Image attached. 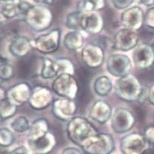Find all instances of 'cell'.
Listing matches in <instances>:
<instances>
[{
	"label": "cell",
	"instance_id": "obj_17",
	"mask_svg": "<svg viewBox=\"0 0 154 154\" xmlns=\"http://www.w3.org/2000/svg\"><path fill=\"white\" fill-rule=\"evenodd\" d=\"M145 16L139 7L129 8L122 15V23L125 28L137 31L144 24Z\"/></svg>",
	"mask_w": 154,
	"mask_h": 154
},
{
	"label": "cell",
	"instance_id": "obj_12",
	"mask_svg": "<svg viewBox=\"0 0 154 154\" xmlns=\"http://www.w3.org/2000/svg\"><path fill=\"white\" fill-rule=\"evenodd\" d=\"M81 57L87 66L95 69L103 64L105 52L100 45L94 43H89L82 48Z\"/></svg>",
	"mask_w": 154,
	"mask_h": 154
},
{
	"label": "cell",
	"instance_id": "obj_26",
	"mask_svg": "<svg viewBox=\"0 0 154 154\" xmlns=\"http://www.w3.org/2000/svg\"><path fill=\"white\" fill-rule=\"evenodd\" d=\"M0 114L2 120L8 119L12 118L15 115L17 112V105H15L12 102L8 99V98H2L1 100V105H0Z\"/></svg>",
	"mask_w": 154,
	"mask_h": 154
},
{
	"label": "cell",
	"instance_id": "obj_23",
	"mask_svg": "<svg viewBox=\"0 0 154 154\" xmlns=\"http://www.w3.org/2000/svg\"><path fill=\"white\" fill-rule=\"evenodd\" d=\"M94 91L99 96H107L112 89V80L106 75L98 76L94 82Z\"/></svg>",
	"mask_w": 154,
	"mask_h": 154
},
{
	"label": "cell",
	"instance_id": "obj_7",
	"mask_svg": "<svg viewBox=\"0 0 154 154\" xmlns=\"http://www.w3.org/2000/svg\"><path fill=\"white\" fill-rule=\"evenodd\" d=\"M120 146L123 154H143L150 145L143 134L132 133L122 138Z\"/></svg>",
	"mask_w": 154,
	"mask_h": 154
},
{
	"label": "cell",
	"instance_id": "obj_36",
	"mask_svg": "<svg viewBox=\"0 0 154 154\" xmlns=\"http://www.w3.org/2000/svg\"><path fill=\"white\" fill-rule=\"evenodd\" d=\"M8 154H31V150L27 149L25 146H21L14 149Z\"/></svg>",
	"mask_w": 154,
	"mask_h": 154
},
{
	"label": "cell",
	"instance_id": "obj_28",
	"mask_svg": "<svg viewBox=\"0 0 154 154\" xmlns=\"http://www.w3.org/2000/svg\"><path fill=\"white\" fill-rule=\"evenodd\" d=\"M82 13L80 12H75L69 14L66 18V25L69 29L72 31H80L81 28V19H82Z\"/></svg>",
	"mask_w": 154,
	"mask_h": 154
},
{
	"label": "cell",
	"instance_id": "obj_19",
	"mask_svg": "<svg viewBox=\"0 0 154 154\" xmlns=\"http://www.w3.org/2000/svg\"><path fill=\"white\" fill-rule=\"evenodd\" d=\"M89 117L99 124L106 123L112 117V107L105 101H95L89 110Z\"/></svg>",
	"mask_w": 154,
	"mask_h": 154
},
{
	"label": "cell",
	"instance_id": "obj_40",
	"mask_svg": "<svg viewBox=\"0 0 154 154\" xmlns=\"http://www.w3.org/2000/svg\"><path fill=\"white\" fill-rule=\"evenodd\" d=\"M140 2L146 6H152L154 5V0H140Z\"/></svg>",
	"mask_w": 154,
	"mask_h": 154
},
{
	"label": "cell",
	"instance_id": "obj_39",
	"mask_svg": "<svg viewBox=\"0 0 154 154\" xmlns=\"http://www.w3.org/2000/svg\"><path fill=\"white\" fill-rule=\"evenodd\" d=\"M147 92L148 91L146 90V89L145 87H143L142 92H141L139 98H138L137 102L139 103H143V102L146 101V99H147Z\"/></svg>",
	"mask_w": 154,
	"mask_h": 154
},
{
	"label": "cell",
	"instance_id": "obj_29",
	"mask_svg": "<svg viewBox=\"0 0 154 154\" xmlns=\"http://www.w3.org/2000/svg\"><path fill=\"white\" fill-rule=\"evenodd\" d=\"M55 61L57 64L59 75L70 74L73 75L75 72V66H74L73 63L68 58H59Z\"/></svg>",
	"mask_w": 154,
	"mask_h": 154
},
{
	"label": "cell",
	"instance_id": "obj_22",
	"mask_svg": "<svg viewBox=\"0 0 154 154\" xmlns=\"http://www.w3.org/2000/svg\"><path fill=\"white\" fill-rule=\"evenodd\" d=\"M63 44L69 51H76L83 46L84 38L80 31H69L64 37Z\"/></svg>",
	"mask_w": 154,
	"mask_h": 154
},
{
	"label": "cell",
	"instance_id": "obj_10",
	"mask_svg": "<svg viewBox=\"0 0 154 154\" xmlns=\"http://www.w3.org/2000/svg\"><path fill=\"white\" fill-rule=\"evenodd\" d=\"M77 111L75 101L66 98H60L52 103V113L60 121L69 122L74 118Z\"/></svg>",
	"mask_w": 154,
	"mask_h": 154
},
{
	"label": "cell",
	"instance_id": "obj_30",
	"mask_svg": "<svg viewBox=\"0 0 154 154\" xmlns=\"http://www.w3.org/2000/svg\"><path fill=\"white\" fill-rule=\"evenodd\" d=\"M12 129L17 133H24L25 131H29L30 125L28 120L24 116L17 117L11 124Z\"/></svg>",
	"mask_w": 154,
	"mask_h": 154
},
{
	"label": "cell",
	"instance_id": "obj_4",
	"mask_svg": "<svg viewBox=\"0 0 154 154\" xmlns=\"http://www.w3.org/2000/svg\"><path fill=\"white\" fill-rule=\"evenodd\" d=\"M25 21L31 29L35 31H43L51 26L53 15L48 8L33 5L25 15Z\"/></svg>",
	"mask_w": 154,
	"mask_h": 154
},
{
	"label": "cell",
	"instance_id": "obj_15",
	"mask_svg": "<svg viewBox=\"0 0 154 154\" xmlns=\"http://www.w3.org/2000/svg\"><path fill=\"white\" fill-rule=\"evenodd\" d=\"M32 89L25 82H21L12 86L5 93V97L17 106L29 102Z\"/></svg>",
	"mask_w": 154,
	"mask_h": 154
},
{
	"label": "cell",
	"instance_id": "obj_25",
	"mask_svg": "<svg viewBox=\"0 0 154 154\" xmlns=\"http://www.w3.org/2000/svg\"><path fill=\"white\" fill-rule=\"evenodd\" d=\"M104 5L103 0H82L78 5V9L82 13H91L93 11L102 9Z\"/></svg>",
	"mask_w": 154,
	"mask_h": 154
},
{
	"label": "cell",
	"instance_id": "obj_2",
	"mask_svg": "<svg viewBox=\"0 0 154 154\" xmlns=\"http://www.w3.org/2000/svg\"><path fill=\"white\" fill-rule=\"evenodd\" d=\"M143 87L137 78L129 75L120 78L115 84V93L122 100L128 102H137Z\"/></svg>",
	"mask_w": 154,
	"mask_h": 154
},
{
	"label": "cell",
	"instance_id": "obj_41",
	"mask_svg": "<svg viewBox=\"0 0 154 154\" xmlns=\"http://www.w3.org/2000/svg\"><path fill=\"white\" fill-rule=\"evenodd\" d=\"M36 1H38V2H44V3L46 4H51L54 0H36Z\"/></svg>",
	"mask_w": 154,
	"mask_h": 154
},
{
	"label": "cell",
	"instance_id": "obj_5",
	"mask_svg": "<svg viewBox=\"0 0 154 154\" xmlns=\"http://www.w3.org/2000/svg\"><path fill=\"white\" fill-rule=\"evenodd\" d=\"M53 92L61 97L74 100L79 92V84L70 74H61L57 76L51 85Z\"/></svg>",
	"mask_w": 154,
	"mask_h": 154
},
{
	"label": "cell",
	"instance_id": "obj_32",
	"mask_svg": "<svg viewBox=\"0 0 154 154\" xmlns=\"http://www.w3.org/2000/svg\"><path fill=\"white\" fill-rule=\"evenodd\" d=\"M14 75V67L8 63H1L0 66V77L2 81L8 80Z\"/></svg>",
	"mask_w": 154,
	"mask_h": 154
},
{
	"label": "cell",
	"instance_id": "obj_8",
	"mask_svg": "<svg viewBox=\"0 0 154 154\" xmlns=\"http://www.w3.org/2000/svg\"><path fill=\"white\" fill-rule=\"evenodd\" d=\"M112 128L115 133H126L133 128L136 118L131 111L123 108L115 110L112 117Z\"/></svg>",
	"mask_w": 154,
	"mask_h": 154
},
{
	"label": "cell",
	"instance_id": "obj_38",
	"mask_svg": "<svg viewBox=\"0 0 154 154\" xmlns=\"http://www.w3.org/2000/svg\"><path fill=\"white\" fill-rule=\"evenodd\" d=\"M61 154H82L79 149L74 147H67L64 149Z\"/></svg>",
	"mask_w": 154,
	"mask_h": 154
},
{
	"label": "cell",
	"instance_id": "obj_24",
	"mask_svg": "<svg viewBox=\"0 0 154 154\" xmlns=\"http://www.w3.org/2000/svg\"><path fill=\"white\" fill-rule=\"evenodd\" d=\"M41 75L45 79H53L58 76L59 72L56 61L52 60L49 58H45L43 60V66Z\"/></svg>",
	"mask_w": 154,
	"mask_h": 154
},
{
	"label": "cell",
	"instance_id": "obj_42",
	"mask_svg": "<svg viewBox=\"0 0 154 154\" xmlns=\"http://www.w3.org/2000/svg\"><path fill=\"white\" fill-rule=\"evenodd\" d=\"M153 120H154V114H153Z\"/></svg>",
	"mask_w": 154,
	"mask_h": 154
},
{
	"label": "cell",
	"instance_id": "obj_14",
	"mask_svg": "<svg viewBox=\"0 0 154 154\" xmlns=\"http://www.w3.org/2000/svg\"><path fill=\"white\" fill-rule=\"evenodd\" d=\"M53 95L49 88L45 86H36L32 89L29 99V104L35 110H43L53 103Z\"/></svg>",
	"mask_w": 154,
	"mask_h": 154
},
{
	"label": "cell",
	"instance_id": "obj_6",
	"mask_svg": "<svg viewBox=\"0 0 154 154\" xmlns=\"http://www.w3.org/2000/svg\"><path fill=\"white\" fill-rule=\"evenodd\" d=\"M60 30L56 28L31 41L32 48L41 54H51L58 50L60 43Z\"/></svg>",
	"mask_w": 154,
	"mask_h": 154
},
{
	"label": "cell",
	"instance_id": "obj_3",
	"mask_svg": "<svg viewBox=\"0 0 154 154\" xmlns=\"http://www.w3.org/2000/svg\"><path fill=\"white\" fill-rule=\"evenodd\" d=\"M81 148L88 154H111L115 149V141L112 135L98 133L87 140Z\"/></svg>",
	"mask_w": 154,
	"mask_h": 154
},
{
	"label": "cell",
	"instance_id": "obj_11",
	"mask_svg": "<svg viewBox=\"0 0 154 154\" xmlns=\"http://www.w3.org/2000/svg\"><path fill=\"white\" fill-rule=\"evenodd\" d=\"M135 66L140 69L150 68L154 64V48L149 44H141L134 48L132 54Z\"/></svg>",
	"mask_w": 154,
	"mask_h": 154
},
{
	"label": "cell",
	"instance_id": "obj_18",
	"mask_svg": "<svg viewBox=\"0 0 154 154\" xmlns=\"http://www.w3.org/2000/svg\"><path fill=\"white\" fill-rule=\"evenodd\" d=\"M103 18L95 12L82 13L81 19V28L90 35H98L103 30Z\"/></svg>",
	"mask_w": 154,
	"mask_h": 154
},
{
	"label": "cell",
	"instance_id": "obj_20",
	"mask_svg": "<svg viewBox=\"0 0 154 154\" xmlns=\"http://www.w3.org/2000/svg\"><path fill=\"white\" fill-rule=\"evenodd\" d=\"M8 49L15 57L23 58L31 52L32 46L29 39L24 36L17 35L11 41Z\"/></svg>",
	"mask_w": 154,
	"mask_h": 154
},
{
	"label": "cell",
	"instance_id": "obj_13",
	"mask_svg": "<svg viewBox=\"0 0 154 154\" xmlns=\"http://www.w3.org/2000/svg\"><path fill=\"white\" fill-rule=\"evenodd\" d=\"M139 41V36L136 31L122 28L115 34L114 38V47L122 51H128L134 49Z\"/></svg>",
	"mask_w": 154,
	"mask_h": 154
},
{
	"label": "cell",
	"instance_id": "obj_1",
	"mask_svg": "<svg viewBox=\"0 0 154 154\" xmlns=\"http://www.w3.org/2000/svg\"><path fill=\"white\" fill-rule=\"evenodd\" d=\"M98 132L95 127L85 118L74 117L66 126L67 137L73 143L82 147L87 140Z\"/></svg>",
	"mask_w": 154,
	"mask_h": 154
},
{
	"label": "cell",
	"instance_id": "obj_33",
	"mask_svg": "<svg viewBox=\"0 0 154 154\" xmlns=\"http://www.w3.org/2000/svg\"><path fill=\"white\" fill-rule=\"evenodd\" d=\"M144 24L149 28L154 29V7L149 9L145 15Z\"/></svg>",
	"mask_w": 154,
	"mask_h": 154
},
{
	"label": "cell",
	"instance_id": "obj_27",
	"mask_svg": "<svg viewBox=\"0 0 154 154\" xmlns=\"http://www.w3.org/2000/svg\"><path fill=\"white\" fill-rule=\"evenodd\" d=\"M12 1L2 2L1 12H2V15L6 18H11L15 16L19 17L20 15V2L14 3Z\"/></svg>",
	"mask_w": 154,
	"mask_h": 154
},
{
	"label": "cell",
	"instance_id": "obj_34",
	"mask_svg": "<svg viewBox=\"0 0 154 154\" xmlns=\"http://www.w3.org/2000/svg\"><path fill=\"white\" fill-rule=\"evenodd\" d=\"M143 135L146 137V140L148 141L149 145L154 148V125L147 127L145 129Z\"/></svg>",
	"mask_w": 154,
	"mask_h": 154
},
{
	"label": "cell",
	"instance_id": "obj_35",
	"mask_svg": "<svg viewBox=\"0 0 154 154\" xmlns=\"http://www.w3.org/2000/svg\"><path fill=\"white\" fill-rule=\"evenodd\" d=\"M112 2L115 8L118 9H124L131 5L134 0H112Z\"/></svg>",
	"mask_w": 154,
	"mask_h": 154
},
{
	"label": "cell",
	"instance_id": "obj_31",
	"mask_svg": "<svg viewBox=\"0 0 154 154\" xmlns=\"http://www.w3.org/2000/svg\"><path fill=\"white\" fill-rule=\"evenodd\" d=\"M15 140V137L12 131L7 128H2L0 131V144L2 147H8L11 146Z\"/></svg>",
	"mask_w": 154,
	"mask_h": 154
},
{
	"label": "cell",
	"instance_id": "obj_21",
	"mask_svg": "<svg viewBox=\"0 0 154 154\" xmlns=\"http://www.w3.org/2000/svg\"><path fill=\"white\" fill-rule=\"evenodd\" d=\"M49 128V123L45 118H38L31 125L28 140H33L45 136L50 132Z\"/></svg>",
	"mask_w": 154,
	"mask_h": 154
},
{
	"label": "cell",
	"instance_id": "obj_37",
	"mask_svg": "<svg viewBox=\"0 0 154 154\" xmlns=\"http://www.w3.org/2000/svg\"><path fill=\"white\" fill-rule=\"evenodd\" d=\"M147 100L151 105H154V84L151 85L148 89Z\"/></svg>",
	"mask_w": 154,
	"mask_h": 154
},
{
	"label": "cell",
	"instance_id": "obj_16",
	"mask_svg": "<svg viewBox=\"0 0 154 154\" xmlns=\"http://www.w3.org/2000/svg\"><path fill=\"white\" fill-rule=\"evenodd\" d=\"M28 147L31 152L35 154H48L57 145L56 137L49 132L45 136L33 140H28Z\"/></svg>",
	"mask_w": 154,
	"mask_h": 154
},
{
	"label": "cell",
	"instance_id": "obj_9",
	"mask_svg": "<svg viewBox=\"0 0 154 154\" xmlns=\"http://www.w3.org/2000/svg\"><path fill=\"white\" fill-rule=\"evenodd\" d=\"M106 66L110 74L120 79L130 74L131 69V60L125 54H112L107 60Z\"/></svg>",
	"mask_w": 154,
	"mask_h": 154
}]
</instances>
